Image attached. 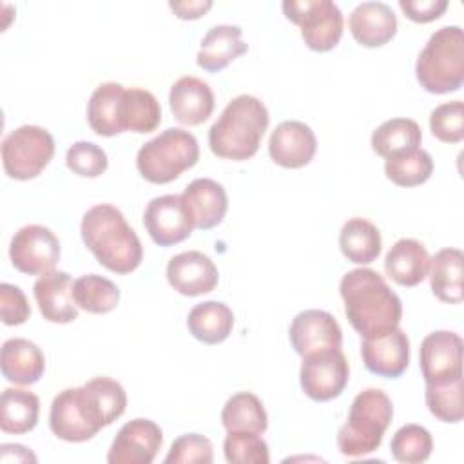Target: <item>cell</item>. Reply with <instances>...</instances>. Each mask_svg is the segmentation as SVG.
<instances>
[{
    "label": "cell",
    "instance_id": "5",
    "mask_svg": "<svg viewBox=\"0 0 464 464\" xmlns=\"http://www.w3.org/2000/svg\"><path fill=\"white\" fill-rule=\"evenodd\" d=\"M393 419L392 399L379 388L359 392L346 422L337 431V448L344 457H362L375 451Z\"/></svg>",
    "mask_w": 464,
    "mask_h": 464
},
{
    "label": "cell",
    "instance_id": "14",
    "mask_svg": "<svg viewBox=\"0 0 464 464\" xmlns=\"http://www.w3.org/2000/svg\"><path fill=\"white\" fill-rule=\"evenodd\" d=\"M143 225L150 239L160 246L181 243L194 230L192 219L178 194L152 198L145 207Z\"/></svg>",
    "mask_w": 464,
    "mask_h": 464
},
{
    "label": "cell",
    "instance_id": "30",
    "mask_svg": "<svg viewBox=\"0 0 464 464\" xmlns=\"http://www.w3.org/2000/svg\"><path fill=\"white\" fill-rule=\"evenodd\" d=\"M40 413V399L20 388H5L0 397V428L5 433L22 435L34 430Z\"/></svg>",
    "mask_w": 464,
    "mask_h": 464
},
{
    "label": "cell",
    "instance_id": "3",
    "mask_svg": "<svg viewBox=\"0 0 464 464\" xmlns=\"http://www.w3.org/2000/svg\"><path fill=\"white\" fill-rule=\"evenodd\" d=\"M85 246L100 265L116 274H130L143 259V246L120 208L109 203L91 207L80 225Z\"/></svg>",
    "mask_w": 464,
    "mask_h": 464
},
{
    "label": "cell",
    "instance_id": "43",
    "mask_svg": "<svg viewBox=\"0 0 464 464\" xmlns=\"http://www.w3.org/2000/svg\"><path fill=\"white\" fill-rule=\"evenodd\" d=\"M404 14L419 24H428L442 16L448 9V0H399Z\"/></svg>",
    "mask_w": 464,
    "mask_h": 464
},
{
    "label": "cell",
    "instance_id": "18",
    "mask_svg": "<svg viewBox=\"0 0 464 464\" xmlns=\"http://www.w3.org/2000/svg\"><path fill=\"white\" fill-rule=\"evenodd\" d=\"M317 150L314 130L297 120L281 121L270 134L268 154L274 163L285 169H301L308 165Z\"/></svg>",
    "mask_w": 464,
    "mask_h": 464
},
{
    "label": "cell",
    "instance_id": "12",
    "mask_svg": "<svg viewBox=\"0 0 464 464\" xmlns=\"http://www.w3.org/2000/svg\"><path fill=\"white\" fill-rule=\"evenodd\" d=\"M419 364L426 384H442L462 377V339L450 330L428 334L419 350Z\"/></svg>",
    "mask_w": 464,
    "mask_h": 464
},
{
    "label": "cell",
    "instance_id": "23",
    "mask_svg": "<svg viewBox=\"0 0 464 464\" xmlns=\"http://www.w3.org/2000/svg\"><path fill=\"white\" fill-rule=\"evenodd\" d=\"M2 375L14 384L29 386L40 381L45 370L42 350L29 339L13 337L2 344L0 352Z\"/></svg>",
    "mask_w": 464,
    "mask_h": 464
},
{
    "label": "cell",
    "instance_id": "19",
    "mask_svg": "<svg viewBox=\"0 0 464 464\" xmlns=\"http://www.w3.org/2000/svg\"><path fill=\"white\" fill-rule=\"evenodd\" d=\"M72 285L71 276L62 270H51L36 279L33 294L44 319L65 324L78 317Z\"/></svg>",
    "mask_w": 464,
    "mask_h": 464
},
{
    "label": "cell",
    "instance_id": "33",
    "mask_svg": "<svg viewBox=\"0 0 464 464\" xmlns=\"http://www.w3.org/2000/svg\"><path fill=\"white\" fill-rule=\"evenodd\" d=\"M422 141L420 127L410 118H392L372 132V149L375 154L388 158L392 154L417 149Z\"/></svg>",
    "mask_w": 464,
    "mask_h": 464
},
{
    "label": "cell",
    "instance_id": "32",
    "mask_svg": "<svg viewBox=\"0 0 464 464\" xmlns=\"http://www.w3.org/2000/svg\"><path fill=\"white\" fill-rule=\"evenodd\" d=\"M221 422L227 431H254L265 433L268 417L263 402L250 392L234 393L221 410Z\"/></svg>",
    "mask_w": 464,
    "mask_h": 464
},
{
    "label": "cell",
    "instance_id": "41",
    "mask_svg": "<svg viewBox=\"0 0 464 464\" xmlns=\"http://www.w3.org/2000/svg\"><path fill=\"white\" fill-rule=\"evenodd\" d=\"M212 460V442L210 439L199 433H185L178 437L165 457V464H210Z\"/></svg>",
    "mask_w": 464,
    "mask_h": 464
},
{
    "label": "cell",
    "instance_id": "39",
    "mask_svg": "<svg viewBox=\"0 0 464 464\" xmlns=\"http://www.w3.org/2000/svg\"><path fill=\"white\" fill-rule=\"evenodd\" d=\"M431 134L444 143L464 140V103L460 100L437 105L430 114Z\"/></svg>",
    "mask_w": 464,
    "mask_h": 464
},
{
    "label": "cell",
    "instance_id": "10",
    "mask_svg": "<svg viewBox=\"0 0 464 464\" xmlns=\"http://www.w3.org/2000/svg\"><path fill=\"white\" fill-rule=\"evenodd\" d=\"M348 377L350 366L346 355L339 348H328L303 357L299 370L301 388L317 402L339 397L348 384Z\"/></svg>",
    "mask_w": 464,
    "mask_h": 464
},
{
    "label": "cell",
    "instance_id": "21",
    "mask_svg": "<svg viewBox=\"0 0 464 464\" xmlns=\"http://www.w3.org/2000/svg\"><path fill=\"white\" fill-rule=\"evenodd\" d=\"M348 27L361 45L381 47L395 36L397 16L384 2H362L350 13Z\"/></svg>",
    "mask_w": 464,
    "mask_h": 464
},
{
    "label": "cell",
    "instance_id": "1",
    "mask_svg": "<svg viewBox=\"0 0 464 464\" xmlns=\"http://www.w3.org/2000/svg\"><path fill=\"white\" fill-rule=\"evenodd\" d=\"M127 395L111 377H94L80 388L62 390L51 402V431L67 442L91 440L102 428L123 415Z\"/></svg>",
    "mask_w": 464,
    "mask_h": 464
},
{
    "label": "cell",
    "instance_id": "34",
    "mask_svg": "<svg viewBox=\"0 0 464 464\" xmlns=\"http://www.w3.org/2000/svg\"><path fill=\"white\" fill-rule=\"evenodd\" d=\"M386 178L399 187H417L430 179L433 158L424 149H410L392 154L384 161Z\"/></svg>",
    "mask_w": 464,
    "mask_h": 464
},
{
    "label": "cell",
    "instance_id": "28",
    "mask_svg": "<svg viewBox=\"0 0 464 464\" xmlns=\"http://www.w3.org/2000/svg\"><path fill=\"white\" fill-rule=\"evenodd\" d=\"M125 87L116 82L100 83L87 103V121L98 136H116L123 132L120 123V105Z\"/></svg>",
    "mask_w": 464,
    "mask_h": 464
},
{
    "label": "cell",
    "instance_id": "24",
    "mask_svg": "<svg viewBox=\"0 0 464 464\" xmlns=\"http://www.w3.org/2000/svg\"><path fill=\"white\" fill-rule=\"evenodd\" d=\"M241 27L237 25H214L201 40L196 62L208 72L225 69L230 62L248 51V45L241 40Z\"/></svg>",
    "mask_w": 464,
    "mask_h": 464
},
{
    "label": "cell",
    "instance_id": "17",
    "mask_svg": "<svg viewBox=\"0 0 464 464\" xmlns=\"http://www.w3.org/2000/svg\"><path fill=\"white\" fill-rule=\"evenodd\" d=\"M361 357L372 373L386 379L401 377L410 364V339L399 326L388 334L362 339Z\"/></svg>",
    "mask_w": 464,
    "mask_h": 464
},
{
    "label": "cell",
    "instance_id": "26",
    "mask_svg": "<svg viewBox=\"0 0 464 464\" xmlns=\"http://www.w3.org/2000/svg\"><path fill=\"white\" fill-rule=\"evenodd\" d=\"M430 286L437 299L459 304L464 297L462 292V274H464V256L459 248H442L433 257H430Z\"/></svg>",
    "mask_w": 464,
    "mask_h": 464
},
{
    "label": "cell",
    "instance_id": "15",
    "mask_svg": "<svg viewBox=\"0 0 464 464\" xmlns=\"http://www.w3.org/2000/svg\"><path fill=\"white\" fill-rule=\"evenodd\" d=\"M288 337L295 353L304 357L314 352L341 348L343 330L330 312L310 308L292 319Z\"/></svg>",
    "mask_w": 464,
    "mask_h": 464
},
{
    "label": "cell",
    "instance_id": "4",
    "mask_svg": "<svg viewBox=\"0 0 464 464\" xmlns=\"http://www.w3.org/2000/svg\"><path fill=\"white\" fill-rule=\"evenodd\" d=\"M268 121V111L261 100L239 94L227 103L208 129V147L223 160H248L257 152Z\"/></svg>",
    "mask_w": 464,
    "mask_h": 464
},
{
    "label": "cell",
    "instance_id": "29",
    "mask_svg": "<svg viewBox=\"0 0 464 464\" xmlns=\"http://www.w3.org/2000/svg\"><path fill=\"white\" fill-rule=\"evenodd\" d=\"M339 246L348 261L368 265L381 254V232L372 221L364 218H352L339 232Z\"/></svg>",
    "mask_w": 464,
    "mask_h": 464
},
{
    "label": "cell",
    "instance_id": "44",
    "mask_svg": "<svg viewBox=\"0 0 464 464\" xmlns=\"http://www.w3.org/2000/svg\"><path fill=\"white\" fill-rule=\"evenodd\" d=\"M169 5L176 13L178 18L196 20L212 7V2L210 0H188V2L185 0V2H170Z\"/></svg>",
    "mask_w": 464,
    "mask_h": 464
},
{
    "label": "cell",
    "instance_id": "13",
    "mask_svg": "<svg viewBox=\"0 0 464 464\" xmlns=\"http://www.w3.org/2000/svg\"><path fill=\"white\" fill-rule=\"evenodd\" d=\"M163 444L161 428L150 419H132L116 433L107 453L109 464H150Z\"/></svg>",
    "mask_w": 464,
    "mask_h": 464
},
{
    "label": "cell",
    "instance_id": "35",
    "mask_svg": "<svg viewBox=\"0 0 464 464\" xmlns=\"http://www.w3.org/2000/svg\"><path fill=\"white\" fill-rule=\"evenodd\" d=\"M76 306L89 314H109L120 301V288L107 277L85 274L72 285Z\"/></svg>",
    "mask_w": 464,
    "mask_h": 464
},
{
    "label": "cell",
    "instance_id": "8",
    "mask_svg": "<svg viewBox=\"0 0 464 464\" xmlns=\"http://www.w3.org/2000/svg\"><path fill=\"white\" fill-rule=\"evenodd\" d=\"M54 156V140L38 125H20L2 141L4 172L13 179L36 178Z\"/></svg>",
    "mask_w": 464,
    "mask_h": 464
},
{
    "label": "cell",
    "instance_id": "9",
    "mask_svg": "<svg viewBox=\"0 0 464 464\" xmlns=\"http://www.w3.org/2000/svg\"><path fill=\"white\" fill-rule=\"evenodd\" d=\"M285 16L301 27V36L312 51L334 49L341 36L344 18L339 5L332 0H285Z\"/></svg>",
    "mask_w": 464,
    "mask_h": 464
},
{
    "label": "cell",
    "instance_id": "11",
    "mask_svg": "<svg viewBox=\"0 0 464 464\" xmlns=\"http://www.w3.org/2000/svg\"><path fill=\"white\" fill-rule=\"evenodd\" d=\"M60 241L44 225H25L14 232L9 245V257L16 270L29 276H44L60 261Z\"/></svg>",
    "mask_w": 464,
    "mask_h": 464
},
{
    "label": "cell",
    "instance_id": "22",
    "mask_svg": "<svg viewBox=\"0 0 464 464\" xmlns=\"http://www.w3.org/2000/svg\"><path fill=\"white\" fill-rule=\"evenodd\" d=\"M169 103L179 123L199 125L210 118L216 102L207 82L196 76H181L170 87Z\"/></svg>",
    "mask_w": 464,
    "mask_h": 464
},
{
    "label": "cell",
    "instance_id": "16",
    "mask_svg": "<svg viewBox=\"0 0 464 464\" xmlns=\"http://www.w3.org/2000/svg\"><path fill=\"white\" fill-rule=\"evenodd\" d=\"M167 281L181 295L208 294L219 281L214 261L199 250L179 252L167 263Z\"/></svg>",
    "mask_w": 464,
    "mask_h": 464
},
{
    "label": "cell",
    "instance_id": "38",
    "mask_svg": "<svg viewBox=\"0 0 464 464\" xmlns=\"http://www.w3.org/2000/svg\"><path fill=\"white\" fill-rule=\"evenodd\" d=\"M225 459L232 464H268V444L261 433L254 431H228L223 440Z\"/></svg>",
    "mask_w": 464,
    "mask_h": 464
},
{
    "label": "cell",
    "instance_id": "2",
    "mask_svg": "<svg viewBox=\"0 0 464 464\" xmlns=\"http://www.w3.org/2000/svg\"><path fill=\"white\" fill-rule=\"evenodd\" d=\"M344 314L362 339L377 337L399 326L402 303L384 277L372 268H353L339 283Z\"/></svg>",
    "mask_w": 464,
    "mask_h": 464
},
{
    "label": "cell",
    "instance_id": "25",
    "mask_svg": "<svg viewBox=\"0 0 464 464\" xmlns=\"http://www.w3.org/2000/svg\"><path fill=\"white\" fill-rule=\"evenodd\" d=\"M384 270L397 285L417 286L428 276L430 254L420 241L402 237L388 250Z\"/></svg>",
    "mask_w": 464,
    "mask_h": 464
},
{
    "label": "cell",
    "instance_id": "40",
    "mask_svg": "<svg viewBox=\"0 0 464 464\" xmlns=\"http://www.w3.org/2000/svg\"><path fill=\"white\" fill-rule=\"evenodd\" d=\"M67 169L83 178H98L107 170L109 160L102 147L91 141H76L65 154Z\"/></svg>",
    "mask_w": 464,
    "mask_h": 464
},
{
    "label": "cell",
    "instance_id": "27",
    "mask_svg": "<svg viewBox=\"0 0 464 464\" xmlns=\"http://www.w3.org/2000/svg\"><path fill=\"white\" fill-rule=\"evenodd\" d=\"M187 328L194 339L205 344H219L234 328V314L221 301H203L188 312Z\"/></svg>",
    "mask_w": 464,
    "mask_h": 464
},
{
    "label": "cell",
    "instance_id": "7",
    "mask_svg": "<svg viewBox=\"0 0 464 464\" xmlns=\"http://www.w3.org/2000/svg\"><path fill=\"white\" fill-rule=\"evenodd\" d=\"M199 160V145L192 132L170 127L140 147L136 167L143 179L163 185L174 181Z\"/></svg>",
    "mask_w": 464,
    "mask_h": 464
},
{
    "label": "cell",
    "instance_id": "20",
    "mask_svg": "<svg viewBox=\"0 0 464 464\" xmlns=\"http://www.w3.org/2000/svg\"><path fill=\"white\" fill-rule=\"evenodd\" d=\"M181 199L194 228L201 230L219 225L228 208V198L223 185L210 178H198L190 181L185 187Z\"/></svg>",
    "mask_w": 464,
    "mask_h": 464
},
{
    "label": "cell",
    "instance_id": "37",
    "mask_svg": "<svg viewBox=\"0 0 464 464\" xmlns=\"http://www.w3.org/2000/svg\"><path fill=\"white\" fill-rule=\"evenodd\" d=\"M426 406L442 422H460L464 417L462 406V377L442 382L426 384Z\"/></svg>",
    "mask_w": 464,
    "mask_h": 464
},
{
    "label": "cell",
    "instance_id": "31",
    "mask_svg": "<svg viewBox=\"0 0 464 464\" xmlns=\"http://www.w3.org/2000/svg\"><path fill=\"white\" fill-rule=\"evenodd\" d=\"M161 121V107L156 96L140 87H130L123 91L120 105V123L123 132H150Z\"/></svg>",
    "mask_w": 464,
    "mask_h": 464
},
{
    "label": "cell",
    "instance_id": "6",
    "mask_svg": "<svg viewBox=\"0 0 464 464\" xmlns=\"http://www.w3.org/2000/svg\"><path fill=\"white\" fill-rule=\"evenodd\" d=\"M415 76L433 94L455 92L464 82V34L459 25L437 29L419 53Z\"/></svg>",
    "mask_w": 464,
    "mask_h": 464
},
{
    "label": "cell",
    "instance_id": "42",
    "mask_svg": "<svg viewBox=\"0 0 464 464\" xmlns=\"http://www.w3.org/2000/svg\"><path fill=\"white\" fill-rule=\"evenodd\" d=\"M0 310L2 321L7 326L22 324L31 315V306L25 294L20 290V286H14L11 283L0 285Z\"/></svg>",
    "mask_w": 464,
    "mask_h": 464
},
{
    "label": "cell",
    "instance_id": "36",
    "mask_svg": "<svg viewBox=\"0 0 464 464\" xmlns=\"http://www.w3.org/2000/svg\"><path fill=\"white\" fill-rule=\"evenodd\" d=\"M431 450V433L420 424L401 426L390 442V451L393 459L402 464H420L430 459Z\"/></svg>",
    "mask_w": 464,
    "mask_h": 464
}]
</instances>
